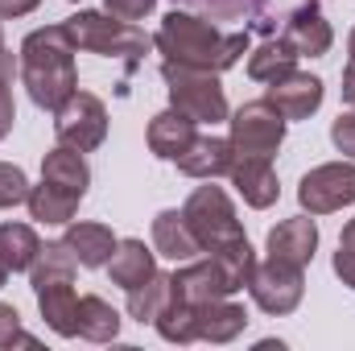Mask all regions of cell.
<instances>
[{
	"label": "cell",
	"mask_w": 355,
	"mask_h": 351,
	"mask_svg": "<svg viewBox=\"0 0 355 351\" xmlns=\"http://www.w3.org/2000/svg\"><path fill=\"white\" fill-rule=\"evenodd\" d=\"M17 62H21V71H17L21 75V87L29 91L33 108H42V112H58L79 91L75 46H71L62 21L42 25V29H29L21 37Z\"/></svg>",
	"instance_id": "obj_1"
},
{
	"label": "cell",
	"mask_w": 355,
	"mask_h": 351,
	"mask_svg": "<svg viewBox=\"0 0 355 351\" xmlns=\"http://www.w3.org/2000/svg\"><path fill=\"white\" fill-rule=\"evenodd\" d=\"M153 50L162 54V62H178V67H198V71H232L248 50V33H223L211 21L194 17V12H166L157 33H153Z\"/></svg>",
	"instance_id": "obj_2"
},
{
	"label": "cell",
	"mask_w": 355,
	"mask_h": 351,
	"mask_svg": "<svg viewBox=\"0 0 355 351\" xmlns=\"http://www.w3.org/2000/svg\"><path fill=\"white\" fill-rule=\"evenodd\" d=\"M75 54H99V58H120L128 71L141 67V58L153 50V37L132 25V21H120L112 17L107 8H79L62 21Z\"/></svg>",
	"instance_id": "obj_3"
},
{
	"label": "cell",
	"mask_w": 355,
	"mask_h": 351,
	"mask_svg": "<svg viewBox=\"0 0 355 351\" xmlns=\"http://www.w3.org/2000/svg\"><path fill=\"white\" fill-rule=\"evenodd\" d=\"M182 215H186L190 232L198 236L202 252H215V248H227V244L248 240V232H244V223L236 215L232 194L223 186H215V178L190 190V198L182 203Z\"/></svg>",
	"instance_id": "obj_4"
},
{
	"label": "cell",
	"mask_w": 355,
	"mask_h": 351,
	"mask_svg": "<svg viewBox=\"0 0 355 351\" xmlns=\"http://www.w3.org/2000/svg\"><path fill=\"white\" fill-rule=\"evenodd\" d=\"M162 79L170 91V103L178 112H186L198 128L202 124H227L232 108H227V91L219 83L215 71H198V67H178V62H162Z\"/></svg>",
	"instance_id": "obj_5"
},
{
	"label": "cell",
	"mask_w": 355,
	"mask_h": 351,
	"mask_svg": "<svg viewBox=\"0 0 355 351\" xmlns=\"http://www.w3.org/2000/svg\"><path fill=\"white\" fill-rule=\"evenodd\" d=\"M285 128H289V120L268 103L265 95L240 103V108L227 116V141H232L236 153H261V157H272V153L285 145Z\"/></svg>",
	"instance_id": "obj_6"
},
{
	"label": "cell",
	"mask_w": 355,
	"mask_h": 351,
	"mask_svg": "<svg viewBox=\"0 0 355 351\" xmlns=\"http://www.w3.org/2000/svg\"><path fill=\"white\" fill-rule=\"evenodd\" d=\"M355 203V162H322L314 170H306L297 182V207L306 215H331V211H343Z\"/></svg>",
	"instance_id": "obj_7"
},
{
	"label": "cell",
	"mask_w": 355,
	"mask_h": 351,
	"mask_svg": "<svg viewBox=\"0 0 355 351\" xmlns=\"http://www.w3.org/2000/svg\"><path fill=\"white\" fill-rule=\"evenodd\" d=\"M248 298H252L265 314H272V318L293 314V310L302 306V298H306V268L272 261V257L257 261L252 277H248Z\"/></svg>",
	"instance_id": "obj_8"
},
{
	"label": "cell",
	"mask_w": 355,
	"mask_h": 351,
	"mask_svg": "<svg viewBox=\"0 0 355 351\" xmlns=\"http://www.w3.org/2000/svg\"><path fill=\"white\" fill-rule=\"evenodd\" d=\"M54 137L67 149L95 153L107 141V108L95 91H75L58 112H54Z\"/></svg>",
	"instance_id": "obj_9"
},
{
	"label": "cell",
	"mask_w": 355,
	"mask_h": 351,
	"mask_svg": "<svg viewBox=\"0 0 355 351\" xmlns=\"http://www.w3.org/2000/svg\"><path fill=\"white\" fill-rule=\"evenodd\" d=\"M227 182L236 186V194L252 211H268L281 198V178L272 170V157H261V153H236L232 170H227Z\"/></svg>",
	"instance_id": "obj_10"
},
{
	"label": "cell",
	"mask_w": 355,
	"mask_h": 351,
	"mask_svg": "<svg viewBox=\"0 0 355 351\" xmlns=\"http://www.w3.org/2000/svg\"><path fill=\"white\" fill-rule=\"evenodd\" d=\"M265 99L285 120H310L327 99V83L318 75H310V71H289L285 79L265 83Z\"/></svg>",
	"instance_id": "obj_11"
},
{
	"label": "cell",
	"mask_w": 355,
	"mask_h": 351,
	"mask_svg": "<svg viewBox=\"0 0 355 351\" xmlns=\"http://www.w3.org/2000/svg\"><path fill=\"white\" fill-rule=\"evenodd\" d=\"M265 252L272 261L297 264V268H310L314 252H318V223L314 215H293V219H281L277 228H268L265 236Z\"/></svg>",
	"instance_id": "obj_12"
},
{
	"label": "cell",
	"mask_w": 355,
	"mask_h": 351,
	"mask_svg": "<svg viewBox=\"0 0 355 351\" xmlns=\"http://www.w3.org/2000/svg\"><path fill=\"white\" fill-rule=\"evenodd\" d=\"M62 244L71 248V257L79 261V268H107L120 236L107 228V223H95V219H71L62 228Z\"/></svg>",
	"instance_id": "obj_13"
},
{
	"label": "cell",
	"mask_w": 355,
	"mask_h": 351,
	"mask_svg": "<svg viewBox=\"0 0 355 351\" xmlns=\"http://www.w3.org/2000/svg\"><path fill=\"white\" fill-rule=\"evenodd\" d=\"M194 137H198V124H194L186 112H178L174 103H170L166 112H157V116L149 120V128H145V145H149V153H153L157 162H178V157L194 145Z\"/></svg>",
	"instance_id": "obj_14"
},
{
	"label": "cell",
	"mask_w": 355,
	"mask_h": 351,
	"mask_svg": "<svg viewBox=\"0 0 355 351\" xmlns=\"http://www.w3.org/2000/svg\"><path fill=\"white\" fill-rule=\"evenodd\" d=\"M281 37L297 50V58H322V54H331V46H335V29H331V21L318 12V4L293 8L289 21H285V29H281Z\"/></svg>",
	"instance_id": "obj_15"
},
{
	"label": "cell",
	"mask_w": 355,
	"mask_h": 351,
	"mask_svg": "<svg viewBox=\"0 0 355 351\" xmlns=\"http://www.w3.org/2000/svg\"><path fill=\"white\" fill-rule=\"evenodd\" d=\"M33 298H37V310H42V318H46V327L54 335H62V339L79 335V289H75V277L33 285Z\"/></svg>",
	"instance_id": "obj_16"
},
{
	"label": "cell",
	"mask_w": 355,
	"mask_h": 351,
	"mask_svg": "<svg viewBox=\"0 0 355 351\" xmlns=\"http://www.w3.org/2000/svg\"><path fill=\"white\" fill-rule=\"evenodd\" d=\"M232 157H236V149H232V141H227V137L198 132V137H194V145L178 157L174 166L186 178H194V182H211V178H227Z\"/></svg>",
	"instance_id": "obj_17"
},
{
	"label": "cell",
	"mask_w": 355,
	"mask_h": 351,
	"mask_svg": "<svg viewBox=\"0 0 355 351\" xmlns=\"http://www.w3.org/2000/svg\"><path fill=\"white\" fill-rule=\"evenodd\" d=\"M194 314H198V339L202 343H232L248 331V310L236 298L202 302V306H194Z\"/></svg>",
	"instance_id": "obj_18"
},
{
	"label": "cell",
	"mask_w": 355,
	"mask_h": 351,
	"mask_svg": "<svg viewBox=\"0 0 355 351\" xmlns=\"http://www.w3.org/2000/svg\"><path fill=\"white\" fill-rule=\"evenodd\" d=\"M153 273H157V248L145 244V240H137V236L120 240L116 252H112V261H107V277H112V285H120L124 293L137 289V285H145Z\"/></svg>",
	"instance_id": "obj_19"
},
{
	"label": "cell",
	"mask_w": 355,
	"mask_h": 351,
	"mask_svg": "<svg viewBox=\"0 0 355 351\" xmlns=\"http://www.w3.org/2000/svg\"><path fill=\"white\" fill-rule=\"evenodd\" d=\"M153 248H157V257H166L174 264L202 257V244H198V236L190 232V223H186V215L178 207L153 215Z\"/></svg>",
	"instance_id": "obj_20"
},
{
	"label": "cell",
	"mask_w": 355,
	"mask_h": 351,
	"mask_svg": "<svg viewBox=\"0 0 355 351\" xmlns=\"http://www.w3.org/2000/svg\"><path fill=\"white\" fill-rule=\"evenodd\" d=\"M42 182L58 186V190H71L79 198H87L91 186V166L79 149H67V145H54L46 157H42Z\"/></svg>",
	"instance_id": "obj_21"
},
{
	"label": "cell",
	"mask_w": 355,
	"mask_h": 351,
	"mask_svg": "<svg viewBox=\"0 0 355 351\" xmlns=\"http://www.w3.org/2000/svg\"><path fill=\"white\" fill-rule=\"evenodd\" d=\"M79 203H83L79 194L58 190V186H50V182L29 186V198H25L29 219H33V223H42V228H67V223L79 215Z\"/></svg>",
	"instance_id": "obj_22"
},
{
	"label": "cell",
	"mask_w": 355,
	"mask_h": 351,
	"mask_svg": "<svg viewBox=\"0 0 355 351\" xmlns=\"http://www.w3.org/2000/svg\"><path fill=\"white\" fill-rule=\"evenodd\" d=\"M120 327H124V318H120V310L107 298H99V293H83L79 298V339L112 343V339H120Z\"/></svg>",
	"instance_id": "obj_23"
},
{
	"label": "cell",
	"mask_w": 355,
	"mask_h": 351,
	"mask_svg": "<svg viewBox=\"0 0 355 351\" xmlns=\"http://www.w3.org/2000/svg\"><path fill=\"white\" fill-rule=\"evenodd\" d=\"M0 257L12 273H29L33 261L42 257V236L33 223H17V219H4L0 223Z\"/></svg>",
	"instance_id": "obj_24"
},
{
	"label": "cell",
	"mask_w": 355,
	"mask_h": 351,
	"mask_svg": "<svg viewBox=\"0 0 355 351\" xmlns=\"http://www.w3.org/2000/svg\"><path fill=\"white\" fill-rule=\"evenodd\" d=\"M289 71H297V50L285 37H268L257 50H248V79L257 83H277Z\"/></svg>",
	"instance_id": "obj_25"
},
{
	"label": "cell",
	"mask_w": 355,
	"mask_h": 351,
	"mask_svg": "<svg viewBox=\"0 0 355 351\" xmlns=\"http://www.w3.org/2000/svg\"><path fill=\"white\" fill-rule=\"evenodd\" d=\"M170 298H174V289H170V273H162V268H157L145 285L128 289V306H124V310H128V318H132V323H141V327L149 323V327H153V318L166 310V302H170Z\"/></svg>",
	"instance_id": "obj_26"
},
{
	"label": "cell",
	"mask_w": 355,
	"mask_h": 351,
	"mask_svg": "<svg viewBox=\"0 0 355 351\" xmlns=\"http://www.w3.org/2000/svg\"><path fill=\"white\" fill-rule=\"evenodd\" d=\"M153 331H157L166 343H178V348L198 343V314H194V306H190V302L170 298V302H166V310L153 318Z\"/></svg>",
	"instance_id": "obj_27"
},
{
	"label": "cell",
	"mask_w": 355,
	"mask_h": 351,
	"mask_svg": "<svg viewBox=\"0 0 355 351\" xmlns=\"http://www.w3.org/2000/svg\"><path fill=\"white\" fill-rule=\"evenodd\" d=\"M29 174L17 162H0V211H12L29 198Z\"/></svg>",
	"instance_id": "obj_28"
},
{
	"label": "cell",
	"mask_w": 355,
	"mask_h": 351,
	"mask_svg": "<svg viewBox=\"0 0 355 351\" xmlns=\"http://www.w3.org/2000/svg\"><path fill=\"white\" fill-rule=\"evenodd\" d=\"M0 348H37V339L21 331V310L8 302H0Z\"/></svg>",
	"instance_id": "obj_29"
},
{
	"label": "cell",
	"mask_w": 355,
	"mask_h": 351,
	"mask_svg": "<svg viewBox=\"0 0 355 351\" xmlns=\"http://www.w3.org/2000/svg\"><path fill=\"white\" fill-rule=\"evenodd\" d=\"M331 145L355 162V108L339 112V120H331Z\"/></svg>",
	"instance_id": "obj_30"
},
{
	"label": "cell",
	"mask_w": 355,
	"mask_h": 351,
	"mask_svg": "<svg viewBox=\"0 0 355 351\" xmlns=\"http://www.w3.org/2000/svg\"><path fill=\"white\" fill-rule=\"evenodd\" d=\"M103 8L112 12V17H120V21H145L153 8H157V0H103Z\"/></svg>",
	"instance_id": "obj_31"
},
{
	"label": "cell",
	"mask_w": 355,
	"mask_h": 351,
	"mask_svg": "<svg viewBox=\"0 0 355 351\" xmlns=\"http://www.w3.org/2000/svg\"><path fill=\"white\" fill-rule=\"evenodd\" d=\"M17 124V99H12V83H0V141L12 132Z\"/></svg>",
	"instance_id": "obj_32"
},
{
	"label": "cell",
	"mask_w": 355,
	"mask_h": 351,
	"mask_svg": "<svg viewBox=\"0 0 355 351\" xmlns=\"http://www.w3.org/2000/svg\"><path fill=\"white\" fill-rule=\"evenodd\" d=\"M331 268H335V277H339L347 289H355V252H352V248H343V244H339V252L331 257Z\"/></svg>",
	"instance_id": "obj_33"
},
{
	"label": "cell",
	"mask_w": 355,
	"mask_h": 351,
	"mask_svg": "<svg viewBox=\"0 0 355 351\" xmlns=\"http://www.w3.org/2000/svg\"><path fill=\"white\" fill-rule=\"evenodd\" d=\"M42 0H0V21H21L37 8Z\"/></svg>",
	"instance_id": "obj_34"
},
{
	"label": "cell",
	"mask_w": 355,
	"mask_h": 351,
	"mask_svg": "<svg viewBox=\"0 0 355 351\" xmlns=\"http://www.w3.org/2000/svg\"><path fill=\"white\" fill-rule=\"evenodd\" d=\"M21 71V62H17V54L8 50V42H4V29H0V83H12V75Z\"/></svg>",
	"instance_id": "obj_35"
},
{
	"label": "cell",
	"mask_w": 355,
	"mask_h": 351,
	"mask_svg": "<svg viewBox=\"0 0 355 351\" xmlns=\"http://www.w3.org/2000/svg\"><path fill=\"white\" fill-rule=\"evenodd\" d=\"M343 103L347 108H355V62H347V71H343Z\"/></svg>",
	"instance_id": "obj_36"
},
{
	"label": "cell",
	"mask_w": 355,
	"mask_h": 351,
	"mask_svg": "<svg viewBox=\"0 0 355 351\" xmlns=\"http://www.w3.org/2000/svg\"><path fill=\"white\" fill-rule=\"evenodd\" d=\"M339 244L355 252V219H347V223H343V236H339Z\"/></svg>",
	"instance_id": "obj_37"
},
{
	"label": "cell",
	"mask_w": 355,
	"mask_h": 351,
	"mask_svg": "<svg viewBox=\"0 0 355 351\" xmlns=\"http://www.w3.org/2000/svg\"><path fill=\"white\" fill-rule=\"evenodd\" d=\"M8 277H12V268L4 264V257H0V289H4V281H8Z\"/></svg>",
	"instance_id": "obj_38"
},
{
	"label": "cell",
	"mask_w": 355,
	"mask_h": 351,
	"mask_svg": "<svg viewBox=\"0 0 355 351\" xmlns=\"http://www.w3.org/2000/svg\"><path fill=\"white\" fill-rule=\"evenodd\" d=\"M347 62H355V29L347 33Z\"/></svg>",
	"instance_id": "obj_39"
},
{
	"label": "cell",
	"mask_w": 355,
	"mask_h": 351,
	"mask_svg": "<svg viewBox=\"0 0 355 351\" xmlns=\"http://www.w3.org/2000/svg\"><path fill=\"white\" fill-rule=\"evenodd\" d=\"M67 4H79V0H67Z\"/></svg>",
	"instance_id": "obj_40"
}]
</instances>
